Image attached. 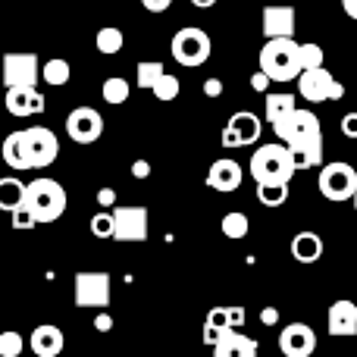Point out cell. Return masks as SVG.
Here are the masks:
<instances>
[{"label": "cell", "mask_w": 357, "mask_h": 357, "mask_svg": "<svg viewBox=\"0 0 357 357\" xmlns=\"http://www.w3.org/2000/svg\"><path fill=\"white\" fill-rule=\"evenodd\" d=\"M260 119L251 110H238L229 116L226 129H222V148H248L260 138Z\"/></svg>", "instance_id": "cell-13"}, {"label": "cell", "mask_w": 357, "mask_h": 357, "mask_svg": "<svg viewBox=\"0 0 357 357\" xmlns=\"http://www.w3.org/2000/svg\"><path fill=\"white\" fill-rule=\"evenodd\" d=\"M13 226L16 229H31V226H38V220L31 216V210L29 207H19V210H13Z\"/></svg>", "instance_id": "cell-36"}, {"label": "cell", "mask_w": 357, "mask_h": 357, "mask_svg": "<svg viewBox=\"0 0 357 357\" xmlns=\"http://www.w3.org/2000/svg\"><path fill=\"white\" fill-rule=\"evenodd\" d=\"M98 204H100V210H113V207H116V191H113V188H100L98 191Z\"/></svg>", "instance_id": "cell-38"}, {"label": "cell", "mask_w": 357, "mask_h": 357, "mask_svg": "<svg viewBox=\"0 0 357 357\" xmlns=\"http://www.w3.org/2000/svg\"><path fill=\"white\" fill-rule=\"evenodd\" d=\"M213 357H257V342L241 335L238 329H229L213 345Z\"/></svg>", "instance_id": "cell-20"}, {"label": "cell", "mask_w": 357, "mask_h": 357, "mask_svg": "<svg viewBox=\"0 0 357 357\" xmlns=\"http://www.w3.org/2000/svg\"><path fill=\"white\" fill-rule=\"evenodd\" d=\"M113 232H116V220H113L110 210H98V213L91 216V235L94 238H113Z\"/></svg>", "instance_id": "cell-32"}, {"label": "cell", "mask_w": 357, "mask_h": 357, "mask_svg": "<svg viewBox=\"0 0 357 357\" xmlns=\"http://www.w3.org/2000/svg\"><path fill=\"white\" fill-rule=\"evenodd\" d=\"M25 195H29V185L19 182V178H0V207L3 210H19L25 207Z\"/></svg>", "instance_id": "cell-24"}, {"label": "cell", "mask_w": 357, "mask_h": 357, "mask_svg": "<svg viewBox=\"0 0 357 357\" xmlns=\"http://www.w3.org/2000/svg\"><path fill=\"white\" fill-rule=\"evenodd\" d=\"M25 348V339L19 333H0V357H19Z\"/></svg>", "instance_id": "cell-35"}, {"label": "cell", "mask_w": 357, "mask_h": 357, "mask_svg": "<svg viewBox=\"0 0 357 357\" xmlns=\"http://www.w3.org/2000/svg\"><path fill=\"white\" fill-rule=\"evenodd\" d=\"M75 304L79 307H94V310L110 307V273L104 270L75 273Z\"/></svg>", "instance_id": "cell-9"}, {"label": "cell", "mask_w": 357, "mask_h": 357, "mask_svg": "<svg viewBox=\"0 0 357 357\" xmlns=\"http://www.w3.org/2000/svg\"><path fill=\"white\" fill-rule=\"evenodd\" d=\"M260 69L273 82H295L301 69V44L295 38H266L260 47Z\"/></svg>", "instance_id": "cell-3"}, {"label": "cell", "mask_w": 357, "mask_h": 357, "mask_svg": "<svg viewBox=\"0 0 357 357\" xmlns=\"http://www.w3.org/2000/svg\"><path fill=\"white\" fill-rule=\"evenodd\" d=\"M94 329H98V333H110V329H113V317L107 314V310H100V314L94 317Z\"/></svg>", "instance_id": "cell-41"}, {"label": "cell", "mask_w": 357, "mask_h": 357, "mask_svg": "<svg viewBox=\"0 0 357 357\" xmlns=\"http://www.w3.org/2000/svg\"><path fill=\"white\" fill-rule=\"evenodd\" d=\"M25 207L31 210L38 226L56 222L63 216V210H66V188L60 182H54V178H35V182H29Z\"/></svg>", "instance_id": "cell-4"}, {"label": "cell", "mask_w": 357, "mask_h": 357, "mask_svg": "<svg viewBox=\"0 0 357 357\" xmlns=\"http://www.w3.org/2000/svg\"><path fill=\"white\" fill-rule=\"evenodd\" d=\"M245 320H248V314H245V307H229V323H232V329H241L245 326Z\"/></svg>", "instance_id": "cell-39"}, {"label": "cell", "mask_w": 357, "mask_h": 357, "mask_svg": "<svg viewBox=\"0 0 357 357\" xmlns=\"http://www.w3.org/2000/svg\"><path fill=\"white\" fill-rule=\"evenodd\" d=\"M204 94H207V98H220V94H222V82L220 79H207V82H204Z\"/></svg>", "instance_id": "cell-43"}, {"label": "cell", "mask_w": 357, "mask_h": 357, "mask_svg": "<svg viewBox=\"0 0 357 357\" xmlns=\"http://www.w3.org/2000/svg\"><path fill=\"white\" fill-rule=\"evenodd\" d=\"M220 229H222V235L226 238H232V241H241L248 235V229H251V220H248L241 210H232V213H226L222 216V222H220Z\"/></svg>", "instance_id": "cell-27"}, {"label": "cell", "mask_w": 357, "mask_h": 357, "mask_svg": "<svg viewBox=\"0 0 357 357\" xmlns=\"http://www.w3.org/2000/svg\"><path fill=\"white\" fill-rule=\"evenodd\" d=\"M142 6L148 13H167L173 6V0H142Z\"/></svg>", "instance_id": "cell-42"}, {"label": "cell", "mask_w": 357, "mask_h": 357, "mask_svg": "<svg viewBox=\"0 0 357 357\" xmlns=\"http://www.w3.org/2000/svg\"><path fill=\"white\" fill-rule=\"evenodd\" d=\"M295 110H298L295 94H266L264 113H266V123L270 126H279L282 119H289Z\"/></svg>", "instance_id": "cell-23"}, {"label": "cell", "mask_w": 357, "mask_h": 357, "mask_svg": "<svg viewBox=\"0 0 357 357\" xmlns=\"http://www.w3.org/2000/svg\"><path fill=\"white\" fill-rule=\"evenodd\" d=\"M69 75H73V69H69V63L63 60V56H54V60H47V63H44V69H41V79L47 82V85H54V88L66 85Z\"/></svg>", "instance_id": "cell-29"}, {"label": "cell", "mask_w": 357, "mask_h": 357, "mask_svg": "<svg viewBox=\"0 0 357 357\" xmlns=\"http://www.w3.org/2000/svg\"><path fill=\"white\" fill-rule=\"evenodd\" d=\"M342 10H345L351 19H357V0H342Z\"/></svg>", "instance_id": "cell-46"}, {"label": "cell", "mask_w": 357, "mask_h": 357, "mask_svg": "<svg viewBox=\"0 0 357 357\" xmlns=\"http://www.w3.org/2000/svg\"><path fill=\"white\" fill-rule=\"evenodd\" d=\"M342 135L357 138V113H345V116H342Z\"/></svg>", "instance_id": "cell-37"}, {"label": "cell", "mask_w": 357, "mask_h": 357, "mask_svg": "<svg viewBox=\"0 0 357 357\" xmlns=\"http://www.w3.org/2000/svg\"><path fill=\"white\" fill-rule=\"evenodd\" d=\"M41 63L35 54H6L3 56V85L6 88H35L41 79Z\"/></svg>", "instance_id": "cell-10"}, {"label": "cell", "mask_w": 357, "mask_h": 357, "mask_svg": "<svg viewBox=\"0 0 357 357\" xmlns=\"http://www.w3.org/2000/svg\"><path fill=\"white\" fill-rule=\"evenodd\" d=\"M298 91L304 100L310 104H323V100H342L345 98V85L329 73L326 66L320 69H307V73L298 75Z\"/></svg>", "instance_id": "cell-7"}, {"label": "cell", "mask_w": 357, "mask_h": 357, "mask_svg": "<svg viewBox=\"0 0 357 357\" xmlns=\"http://www.w3.org/2000/svg\"><path fill=\"white\" fill-rule=\"evenodd\" d=\"M264 35L266 38H291L295 35V10L282 3L264 6Z\"/></svg>", "instance_id": "cell-17"}, {"label": "cell", "mask_w": 357, "mask_h": 357, "mask_svg": "<svg viewBox=\"0 0 357 357\" xmlns=\"http://www.w3.org/2000/svg\"><path fill=\"white\" fill-rule=\"evenodd\" d=\"M94 44H98L100 54L113 56V54H119V50H123L126 38H123V31H119L116 25H107V29H100L98 35H94Z\"/></svg>", "instance_id": "cell-28"}, {"label": "cell", "mask_w": 357, "mask_h": 357, "mask_svg": "<svg viewBox=\"0 0 357 357\" xmlns=\"http://www.w3.org/2000/svg\"><path fill=\"white\" fill-rule=\"evenodd\" d=\"M257 201L270 210L282 207L289 201V185H257Z\"/></svg>", "instance_id": "cell-31"}, {"label": "cell", "mask_w": 357, "mask_h": 357, "mask_svg": "<svg viewBox=\"0 0 357 357\" xmlns=\"http://www.w3.org/2000/svg\"><path fill=\"white\" fill-rule=\"evenodd\" d=\"M270 75L264 73V69H260V73H254V79H251V88L254 91H260V94H266V88H270Z\"/></svg>", "instance_id": "cell-40"}, {"label": "cell", "mask_w": 357, "mask_h": 357, "mask_svg": "<svg viewBox=\"0 0 357 357\" xmlns=\"http://www.w3.org/2000/svg\"><path fill=\"white\" fill-rule=\"evenodd\" d=\"M260 323H264V326H276V323H279V310L276 307H264V310H260Z\"/></svg>", "instance_id": "cell-44"}, {"label": "cell", "mask_w": 357, "mask_h": 357, "mask_svg": "<svg viewBox=\"0 0 357 357\" xmlns=\"http://www.w3.org/2000/svg\"><path fill=\"white\" fill-rule=\"evenodd\" d=\"M273 132H276L279 142L291 148L298 169H314L323 163V129H320L317 113L295 110L289 119L273 126Z\"/></svg>", "instance_id": "cell-1"}, {"label": "cell", "mask_w": 357, "mask_h": 357, "mask_svg": "<svg viewBox=\"0 0 357 357\" xmlns=\"http://www.w3.org/2000/svg\"><path fill=\"white\" fill-rule=\"evenodd\" d=\"M323 63H326V56H323V47L314 41L301 44V69L307 73V69H320Z\"/></svg>", "instance_id": "cell-34"}, {"label": "cell", "mask_w": 357, "mask_h": 357, "mask_svg": "<svg viewBox=\"0 0 357 357\" xmlns=\"http://www.w3.org/2000/svg\"><path fill=\"white\" fill-rule=\"evenodd\" d=\"M22 148H25V160L29 169H44L60 157V142L47 126H31L22 132Z\"/></svg>", "instance_id": "cell-8"}, {"label": "cell", "mask_w": 357, "mask_h": 357, "mask_svg": "<svg viewBox=\"0 0 357 357\" xmlns=\"http://www.w3.org/2000/svg\"><path fill=\"white\" fill-rule=\"evenodd\" d=\"M317 185H320V195L326 197V201H354L357 195V169L351 163H342V160H333L326 163V167H320V178H317Z\"/></svg>", "instance_id": "cell-5"}, {"label": "cell", "mask_w": 357, "mask_h": 357, "mask_svg": "<svg viewBox=\"0 0 357 357\" xmlns=\"http://www.w3.org/2000/svg\"><path fill=\"white\" fill-rule=\"evenodd\" d=\"M191 6H201V10H210V6H216V0H191Z\"/></svg>", "instance_id": "cell-47"}, {"label": "cell", "mask_w": 357, "mask_h": 357, "mask_svg": "<svg viewBox=\"0 0 357 357\" xmlns=\"http://www.w3.org/2000/svg\"><path fill=\"white\" fill-rule=\"evenodd\" d=\"M132 176H135V178H148L151 176V163L148 160H135V163H132Z\"/></svg>", "instance_id": "cell-45"}, {"label": "cell", "mask_w": 357, "mask_h": 357, "mask_svg": "<svg viewBox=\"0 0 357 357\" xmlns=\"http://www.w3.org/2000/svg\"><path fill=\"white\" fill-rule=\"evenodd\" d=\"M113 220H116V232L113 238L116 241H129V245H138V241L148 238V207H113Z\"/></svg>", "instance_id": "cell-12"}, {"label": "cell", "mask_w": 357, "mask_h": 357, "mask_svg": "<svg viewBox=\"0 0 357 357\" xmlns=\"http://www.w3.org/2000/svg\"><path fill=\"white\" fill-rule=\"evenodd\" d=\"M279 351L285 357H310L317 351V333L307 323H289L279 333Z\"/></svg>", "instance_id": "cell-14"}, {"label": "cell", "mask_w": 357, "mask_h": 357, "mask_svg": "<svg viewBox=\"0 0 357 357\" xmlns=\"http://www.w3.org/2000/svg\"><path fill=\"white\" fill-rule=\"evenodd\" d=\"M29 345H31V351H35L38 357H56L63 351V345H66V339H63V329L60 326L41 323V326L31 329Z\"/></svg>", "instance_id": "cell-18"}, {"label": "cell", "mask_w": 357, "mask_h": 357, "mask_svg": "<svg viewBox=\"0 0 357 357\" xmlns=\"http://www.w3.org/2000/svg\"><path fill=\"white\" fill-rule=\"evenodd\" d=\"M326 326L333 335H357V304L335 301L326 314Z\"/></svg>", "instance_id": "cell-19"}, {"label": "cell", "mask_w": 357, "mask_h": 357, "mask_svg": "<svg viewBox=\"0 0 357 357\" xmlns=\"http://www.w3.org/2000/svg\"><path fill=\"white\" fill-rule=\"evenodd\" d=\"M354 207H357V195H354Z\"/></svg>", "instance_id": "cell-48"}, {"label": "cell", "mask_w": 357, "mask_h": 357, "mask_svg": "<svg viewBox=\"0 0 357 357\" xmlns=\"http://www.w3.org/2000/svg\"><path fill=\"white\" fill-rule=\"evenodd\" d=\"M100 94H104V100H107V104L119 107V104H126V100H129L132 85H129V82H126V79H119V75H110V79L104 82V88H100Z\"/></svg>", "instance_id": "cell-30"}, {"label": "cell", "mask_w": 357, "mask_h": 357, "mask_svg": "<svg viewBox=\"0 0 357 357\" xmlns=\"http://www.w3.org/2000/svg\"><path fill=\"white\" fill-rule=\"evenodd\" d=\"M0 154H3V163L10 169H29L25 148H22V132H10V135L3 138V148H0Z\"/></svg>", "instance_id": "cell-25"}, {"label": "cell", "mask_w": 357, "mask_h": 357, "mask_svg": "<svg viewBox=\"0 0 357 357\" xmlns=\"http://www.w3.org/2000/svg\"><path fill=\"white\" fill-rule=\"evenodd\" d=\"M241 178H245V169H241L238 160H216L213 167H210L207 173V185L213 191H222V195H232V191H238Z\"/></svg>", "instance_id": "cell-16"}, {"label": "cell", "mask_w": 357, "mask_h": 357, "mask_svg": "<svg viewBox=\"0 0 357 357\" xmlns=\"http://www.w3.org/2000/svg\"><path fill=\"white\" fill-rule=\"evenodd\" d=\"M66 135L75 144H94L104 135V116L94 107H75L66 116Z\"/></svg>", "instance_id": "cell-11"}, {"label": "cell", "mask_w": 357, "mask_h": 357, "mask_svg": "<svg viewBox=\"0 0 357 357\" xmlns=\"http://www.w3.org/2000/svg\"><path fill=\"white\" fill-rule=\"evenodd\" d=\"M295 173H298L295 154H291V148L282 142L260 144L251 154V176L257 185H289Z\"/></svg>", "instance_id": "cell-2"}, {"label": "cell", "mask_w": 357, "mask_h": 357, "mask_svg": "<svg viewBox=\"0 0 357 357\" xmlns=\"http://www.w3.org/2000/svg\"><path fill=\"white\" fill-rule=\"evenodd\" d=\"M104 3H110V0H104Z\"/></svg>", "instance_id": "cell-49"}, {"label": "cell", "mask_w": 357, "mask_h": 357, "mask_svg": "<svg viewBox=\"0 0 357 357\" xmlns=\"http://www.w3.org/2000/svg\"><path fill=\"white\" fill-rule=\"evenodd\" d=\"M169 50H173L176 63H182V66H204L210 60V54H213V44H210V35L204 29L185 25L173 35Z\"/></svg>", "instance_id": "cell-6"}, {"label": "cell", "mask_w": 357, "mask_h": 357, "mask_svg": "<svg viewBox=\"0 0 357 357\" xmlns=\"http://www.w3.org/2000/svg\"><path fill=\"white\" fill-rule=\"evenodd\" d=\"M291 257L304 266L317 264V260L323 257V238L317 232H298L295 238H291Z\"/></svg>", "instance_id": "cell-21"}, {"label": "cell", "mask_w": 357, "mask_h": 357, "mask_svg": "<svg viewBox=\"0 0 357 357\" xmlns=\"http://www.w3.org/2000/svg\"><path fill=\"white\" fill-rule=\"evenodd\" d=\"M3 104L13 116H38V113L44 110V94L38 91V88H29V85L6 88Z\"/></svg>", "instance_id": "cell-15"}, {"label": "cell", "mask_w": 357, "mask_h": 357, "mask_svg": "<svg viewBox=\"0 0 357 357\" xmlns=\"http://www.w3.org/2000/svg\"><path fill=\"white\" fill-rule=\"evenodd\" d=\"M178 91H182V85H178V79H176L173 73H167V75H163V79L154 85V98L163 100V104H167V100H176Z\"/></svg>", "instance_id": "cell-33"}, {"label": "cell", "mask_w": 357, "mask_h": 357, "mask_svg": "<svg viewBox=\"0 0 357 357\" xmlns=\"http://www.w3.org/2000/svg\"><path fill=\"white\" fill-rule=\"evenodd\" d=\"M167 75V69H163L160 60H142L135 66V79H138V88H148V91H154V85Z\"/></svg>", "instance_id": "cell-26"}, {"label": "cell", "mask_w": 357, "mask_h": 357, "mask_svg": "<svg viewBox=\"0 0 357 357\" xmlns=\"http://www.w3.org/2000/svg\"><path fill=\"white\" fill-rule=\"evenodd\" d=\"M229 329H232V323H229V307H210L207 320H204V335H201L204 345L213 348Z\"/></svg>", "instance_id": "cell-22"}]
</instances>
